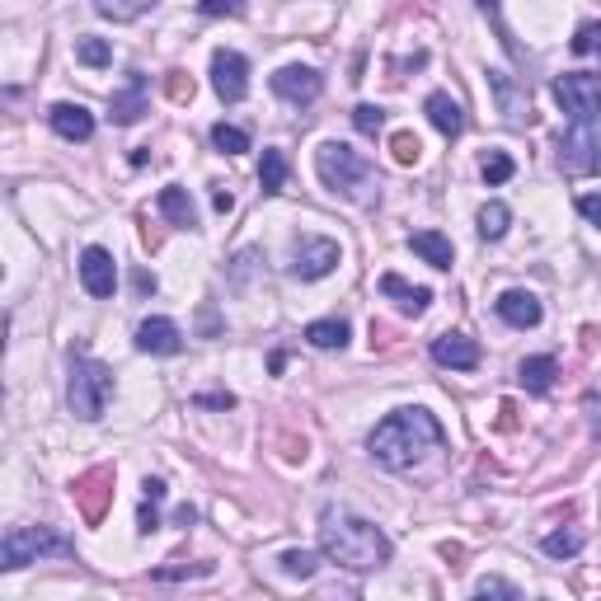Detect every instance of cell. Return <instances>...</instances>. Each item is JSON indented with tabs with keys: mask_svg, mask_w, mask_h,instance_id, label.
<instances>
[{
	"mask_svg": "<svg viewBox=\"0 0 601 601\" xmlns=\"http://www.w3.org/2000/svg\"><path fill=\"white\" fill-rule=\"evenodd\" d=\"M207 573H212V564H174V569H155L151 578L170 583V578H207Z\"/></svg>",
	"mask_w": 601,
	"mask_h": 601,
	"instance_id": "36",
	"label": "cell"
},
{
	"mask_svg": "<svg viewBox=\"0 0 601 601\" xmlns=\"http://www.w3.org/2000/svg\"><path fill=\"white\" fill-rule=\"evenodd\" d=\"M555 99L564 104L573 123H587V118H601V76H587V71H573V76L555 80Z\"/></svg>",
	"mask_w": 601,
	"mask_h": 601,
	"instance_id": "7",
	"label": "cell"
},
{
	"mask_svg": "<svg viewBox=\"0 0 601 601\" xmlns=\"http://www.w3.org/2000/svg\"><path fill=\"white\" fill-rule=\"evenodd\" d=\"M108 400H113V371L76 348V353H71V381H66V404H71V414L94 423V418H104Z\"/></svg>",
	"mask_w": 601,
	"mask_h": 601,
	"instance_id": "4",
	"label": "cell"
},
{
	"mask_svg": "<svg viewBox=\"0 0 601 601\" xmlns=\"http://www.w3.org/2000/svg\"><path fill=\"white\" fill-rule=\"evenodd\" d=\"M212 207H216V212H221V216H226V212H231V207H235V198H231V193H226V188H216V193H212Z\"/></svg>",
	"mask_w": 601,
	"mask_h": 601,
	"instance_id": "43",
	"label": "cell"
},
{
	"mask_svg": "<svg viewBox=\"0 0 601 601\" xmlns=\"http://www.w3.org/2000/svg\"><path fill=\"white\" fill-rule=\"evenodd\" d=\"M132 282H137V292H141V296H155V278H151V273H137Z\"/></svg>",
	"mask_w": 601,
	"mask_h": 601,
	"instance_id": "46",
	"label": "cell"
},
{
	"mask_svg": "<svg viewBox=\"0 0 601 601\" xmlns=\"http://www.w3.org/2000/svg\"><path fill=\"white\" fill-rule=\"evenodd\" d=\"M390 151H395V165H418L423 146H418L414 132H395V137H390Z\"/></svg>",
	"mask_w": 601,
	"mask_h": 601,
	"instance_id": "34",
	"label": "cell"
},
{
	"mask_svg": "<svg viewBox=\"0 0 601 601\" xmlns=\"http://www.w3.org/2000/svg\"><path fill=\"white\" fill-rule=\"evenodd\" d=\"M578 212H583L592 226H601V193H583V198H578Z\"/></svg>",
	"mask_w": 601,
	"mask_h": 601,
	"instance_id": "39",
	"label": "cell"
},
{
	"mask_svg": "<svg viewBox=\"0 0 601 601\" xmlns=\"http://www.w3.org/2000/svg\"><path fill=\"white\" fill-rule=\"evenodd\" d=\"M432 362L451 371H475L479 367V343L465 339V334H442L432 339Z\"/></svg>",
	"mask_w": 601,
	"mask_h": 601,
	"instance_id": "14",
	"label": "cell"
},
{
	"mask_svg": "<svg viewBox=\"0 0 601 601\" xmlns=\"http://www.w3.org/2000/svg\"><path fill=\"white\" fill-rule=\"evenodd\" d=\"M278 569L292 573V578H310V573L320 569V555L315 550H287V555H278Z\"/></svg>",
	"mask_w": 601,
	"mask_h": 601,
	"instance_id": "30",
	"label": "cell"
},
{
	"mask_svg": "<svg viewBox=\"0 0 601 601\" xmlns=\"http://www.w3.org/2000/svg\"><path fill=\"white\" fill-rule=\"evenodd\" d=\"M249 263H259V249H245V254H240V259H235V282H245Z\"/></svg>",
	"mask_w": 601,
	"mask_h": 601,
	"instance_id": "42",
	"label": "cell"
},
{
	"mask_svg": "<svg viewBox=\"0 0 601 601\" xmlns=\"http://www.w3.org/2000/svg\"><path fill=\"white\" fill-rule=\"evenodd\" d=\"M202 409H235V395H198Z\"/></svg>",
	"mask_w": 601,
	"mask_h": 601,
	"instance_id": "41",
	"label": "cell"
},
{
	"mask_svg": "<svg viewBox=\"0 0 601 601\" xmlns=\"http://www.w3.org/2000/svg\"><path fill=\"white\" fill-rule=\"evenodd\" d=\"M137 531H141V536H151V531H160V517H155L151 498H146V508H141V517H137Z\"/></svg>",
	"mask_w": 601,
	"mask_h": 601,
	"instance_id": "40",
	"label": "cell"
},
{
	"mask_svg": "<svg viewBox=\"0 0 601 601\" xmlns=\"http://www.w3.org/2000/svg\"><path fill=\"white\" fill-rule=\"evenodd\" d=\"M437 447H442V423L428 409H395L367 437L371 461L386 465V470H409V465H418Z\"/></svg>",
	"mask_w": 601,
	"mask_h": 601,
	"instance_id": "2",
	"label": "cell"
},
{
	"mask_svg": "<svg viewBox=\"0 0 601 601\" xmlns=\"http://www.w3.org/2000/svg\"><path fill=\"white\" fill-rule=\"evenodd\" d=\"M170 94H174V99H193V80L184 85V80L174 76V80H170Z\"/></svg>",
	"mask_w": 601,
	"mask_h": 601,
	"instance_id": "45",
	"label": "cell"
},
{
	"mask_svg": "<svg viewBox=\"0 0 601 601\" xmlns=\"http://www.w3.org/2000/svg\"><path fill=\"white\" fill-rule=\"evenodd\" d=\"M381 296H390V301H395L404 315H423V310L432 306V292H428V287H409L400 273H386V278H381Z\"/></svg>",
	"mask_w": 601,
	"mask_h": 601,
	"instance_id": "18",
	"label": "cell"
},
{
	"mask_svg": "<svg viewBox=\"0 0 601 601\" xmlns=\"http://www.w3.org/2000/svg\"><path fill=\"white\" fill-rule=\"evenodd\" d=\"M339 245L334 240H324V235H301L296 240V249H292V278H301V282H320V278H329L334 268H339Z\"/></svg>",
	"mask_w": 601,
	"mask_h": 601,
	"instance_id": "8",
	"label": "cell"
},
{
	"mask_svg": "<svg viewBox=\"0 0 601 601\" xmlns=\"http://www.w3.org/2000/svg\"><path fill=\"white\" fill-rule=\"evenodd\" d=\"M184 348V334L179 324L165 320V315H151V320L137 324V353H151V357H174Z\"/></svg>",
	"mask_w": 601,
	"mask_h": 601,
	"instance_id": "11",
	"label": "cell"
},
{
	"mask_svg": "<svg viewBox=\"0 0 601 601\" xmlns=\"http://www.w3.org/2000/svg\"><path fill=\"white\" fill-rule=\"evenodd\" d=\"M428 118H432V127H437V132H442V137H461L465 132V113H461V104H456V99H451V94H428Z\"/></svg>",
	"mask_w": 601,
	"mask_h": 601,
	"instance_id": "19",
	"label": "cell"
},
{
	"mask_svg": "<svg viewBox=\"0 0 601 601\" xmlns=\"http://www.w3.org/2000/svg\"><path fill=\"white\" fill-rule=\"evenodd\" d=\"M212 146L221 155H245L249 151V132L245 127H231V123H216L212 127Z\"/></svg>",
	"mask_w": 601,
	"mask_h": 601,
	"instance_id": "29",
	"label": "cell"
},
{
	"mask_svg": "<svg viewBox=\"0 0 601 601\" xmlns=\"http://www.w3.org/2000/svg\"><path fill=\"white\" fill-rule=\"evenodd\" d=\"M76 62H85V66H108L113 62V47L104 43V38H76Z\"/></svg>",
	"mask_w": 601,
	"mask_h": 601,
	"instance_id": "31",
	"label": "cell"
},
{
	"mask_svg": "<svg viewBox=\"0 0 601 601\" xmlns=\"http://www.w3.org/2000/svg\"><path fill=\"white\" fill-rule=\"evenodd\" d=\"M498 320L512 324V329H536L540 324V301L522 287H512V292L498 296Z\"/></svg>",
	"mask_w": 601,
	"mask_h": 601,
	"instance_id": "17",
	"label": "cell"
},
{
	"mask_svg": "<svg viewBox=\"0 0 601 601\" xmlns=\"http://www.w3.org/2000/svg\"><path fill=\"white\" fill-rule=\"evenodd\" d=\"M353 127L362 132V137H376V132L386 127V108L381 104H357L353 108Z\"/></svg>",
	"mask_w": 601,
	"mask_h": 601,
	"instance_id": "32",
	"label": "cell"
},
{
	"mask_svg": "<svg viewBox=\"0 0 601 601\" xmlns=\"http://www.w3.org/2000/svg\"><path fill=\"white\" fill-rule=\"evenodd\" d=\"M348 320H315L306 324V343L310 348H324V353H334V348H348Z\"/></svg>",
	"mask_w": 601,
	"mask_h": 601,
	"instance_id": "23",
	"label": "cell"
},
{
	"mask_svg": "<svg viewBox=\"0 0 601 601\" xmlns=\"http://www.w3.org/2000/svg\"><path fill=\"white\" fill-rule=\"evenodd\" d=\"M202 15H245V0H198Z\"/></svg>",
	"mask_w": 601,
	"mask_h": 601,
	"instance_id": "38",
	"label": "cell"
},
{
	"mask_svg": "<svg viewBox=\"0 0 601 601\" xmlns=\"http://www.w3.org/2000/svg\"><path fill=\"white\" fill-rule=\"evenodd\" d=\"M409 249H414L423 263H432V268H451V263H456L451 240H447V235H437V231H414V235H409Z\"/></svg>",
	"mask_w": 601,
	"mask_h": 601,
	"instance_id": "20",
	"label": "cell"
},
{
	"mask_svg": "<svg viewBox=\"0 0 601 601\" xmlns=\"http://www.w3.org/2000/svg\"><path fill=\"white\" fill-rule=\"evenodd\" d=\"M47 123L62 141H90L94 137V113L85 104H52Z\"/></svg>",
	"mask_w": 601,
	"mask_h": 601,
	"instance_id": "15",
	"label": "cell"
},
{
	"mask_svg": "<svg viewBox=\"0 0 601 601\" xmlns=\"http://www.w3.org/2000/svg\"><path fill=\"white\" fill-rule=\"evenodd\" d=\"M141 113H146V76L132 71V76H127V90H118L113 99H108V118H113L118 127H132Z\"/></svg>",
	"mask_w": 601,
	"mask_h": 601,
	"instance_id": "16",
	"label": "cell"
},
{
	"mask_svg": "<svg viewBox=\"0 0 601 601\" xmlns=\"http://www.w3.org/2000/svg\"><path fill=\"white\" fill-rule=\"evenodd\" d=\"M71 555H76V545L52 526H10L5 540H0V569L5 573L29 569L38 559H71Z\"/></svg>",
	"mask_w": 601,
	"mask_h": 601,
	"instance_id": "3",
	"label": "cell"
},
{
	"mask_svg": "<svg viewBox=\"0 0 601 601\" xmlns=\"http://www.w3.org/2000/svg\"><path fill=\"white\" fill-rule=\"evenodd\" d=\"M315 174H320V184L329 193H343V198L353 202H367V184H371V165L353 146H343V141H324L320 151H315Z\"/></svg>",
	"mask_w": 601,
	"mask_h": 601,
	"instance_id": "5",
	"label": "cell"
},
{
	"mask_svg": "<svg viewBox=\"0 0 601 601\" xmlns=\"http://www.w3.org/2000/svg\"><path fill=\"white\" fill-rule=\"evenodd\" d=\"M324 90V76L315 66H282L278 76H273V94L287 99V104H315Z\"/></svg>",
	"mask_w": 601,
	"mask_h": 601,
	"instance_id": "10",
	"label": "cell"
},
{
	"mask_svg": "<svg viewBox=\"0 0 601 601\" xmlns=\"http://www.w3.org/2000/svg\"><path fill=\"white\" fill-rule=\"evenodd\" d=\"M151 5H160V0H94V10L104 19H113V24H132V19H141Z\"/></svg>",
	"mask_w": 601,
	"mask_h": 601,
	"instance_id": "25",
	"label": "cell"
},
{
	"mask_svg": "<svg viewBox=\"0 0 601 601\" xmlns=\"http://www.w3.org/2000/svg\"><path fill=\"white\" fill-rule=\"evenodd\" d=\"M320 555L348 573H371L390 559V536L367 517L329 503L320 512Z\"/></svg>",
	"mask_w": 601,
	"mask_h": 601,
	"instance_id": "1",
	"label": "cell"
},
{
	"mask_svg": "<svg viewBox=\"0 0 601 601\" xmlns=\"http://www.w3.org/2000/svg\"><path fill=\"white\" fill-rule=\"evenodd\" d=\"M555 376H559V362L550 353H540V357H526L522 367H517V381H522L531 395H545V390L555 386Z\"/></svg>",
	"mask_w": 601,
	"mask_h": 601,
	"instance_id": "21",
	"label": "cell"
},
{
	"mask_svg": "<svg viewBox=\"0 0 601 601\" xmlns=\"http://www.w3.org/2000/svg\"><path fill=\"white\" fill-rule=\"evenodd\" d=\"M141 489H146V498H151V503H160V498H165V479H146Z\"/></svg>",
	"mask_w": 601,
	"mask_h": 601,
	"instance_id": "44",
	"label": "cell"
},
{
	"mask_svg": "<svg viewBox=\"0 0 601 601\" xmlns=\"http://www.w3.org/2000/svg\"><path fill=\"white\" fill-rule=\"evenodd\" d=\"M489 90H494L498 113L508 118V127H526V123H531V99H526V90L512 85L508 71H489Z\"/></svg>",
	"mask_w": 601,
	"mask_h": 601,
	"instance_id": "13",
	"label": "cell"
},
{
	"mask_svg": "<svg viewBox=\"0 0 601 601\" xmlns=\"http://www.w3.org/2000/svg\"><path fill=\"white\" fill-rule=\"evenodd\" d=\"M160 212L170 216V226H184V231L198 226V207H193V198H188V188H179V184L160 188Z\"/></svg>",
	"mask_w": 601,
	"mask_h": 601,
	"instance_id": "22",
	"label": "cell"
},
{
	"mask_svg": "<svg viewBox=\"0 0 601 601\" xmlns=\"http://www.w3.org/2000/svg\"><path fill=\"white\" fill-rule=\"evenodd\" d=\"M479 10H484V15H498V0H475Z\"/></svg>",
	"mask_w": 601,
	"mask_h": 601,
	"instance_id": "47",
	"label": "cell"
},
{
	"mask_svg": "<svg viewBox=\"0 0 601 601\" xmlns=\"http://www.w3.org/2000/svg\"><path fill=\"white\" fill-rule=\"evenodd\" d=\"M559 165L569 174H587V170H601V118H587L559 137Z\"/></svg>",
	"mask_w": 601,
	"mask_h": 601,
	"instance_id": "6",
	"label": "cell"
},
{
	"mask_svg": "<svg viewBox=\"0 0 601 601\" xmlns=\"http://www.w3.org/2000/svg\"><path fill=\"white\" fill-rule=\"evenodd\" d=\"M475 592H479V597H517V587L503 583V578H479Z\"/></svg>",
	"mask_w": 601,
	"mask_h": 601,
	"instance_id": "37",
	"label": "cell"
},
{
	"mask_svg": "<svg viewBox=\"0 0 601 601\" xmlns=\"http://www.w3.org/2000/svg\"><path fill=\"white\" fill-rule=\"evenodd\" d=\"M573 52L578 57H601V24H583V29L573 33Z\"/></svg>",
	"mask_w": 601,
	"mask_h": 601,
	"instance_id": "35",
	"label": "cell"
},
{
	"mask_svg": "<svg viewBox=\"0 0 601 601\" xmlns=\"http://www.w3.org/2000/svg\"><path fill=\"white\" fill-rule=\"evenodd\" d=\"M80 282H85V292L90 296H113V287H118V268H113V254L99 245H90L85 254H80Z\"/></svg>",
	"mask_w": 601,
	"mask_h": 601,
	"instance_id": "12",
	"label": "cell"
},
{
	"mask_svg": "<svg viewBox=\"0 0 601 601\" xmlns=\"http://www.w3.org/2000/svg\"><path fill=\"white\" fill-rule=\"evenodd\" d=\"M508 226H512V212L503 202H484V207H479V235H484V240H503Z\"/></svg>",
	"mask_w": 601,
	"mask_h": 601,
	"instance_id": "27",
	"label": "cell"
},
{
	"mask_svg": "<svg viewBox=\"0 0 601 601\" xmlns=\"http://www.w3.org/2000/svg\"><path fill=\"white\" fill-rule=\"evenodd\" d=\"M583 545H587L583 531H550V536L540 540V550H545L550 559H573V555H583Z\"/></svg>",
	"mask_w": 601,
	"mask_h": 601,
	"instance_id": "26",
	"label": "cell"
},
{
	"mask_svg": "<svg viewBox=\"0 0 601 601\" xmlns=\"http://www.w3.org/2000/svg\"><path fill=\"white\" fill-rule=\"evenodd\" d=\"M104 479H113V470H94V475H85V479L76 484V489H71V494H76V503L85 508V517H90V522H99V517H104V503H99V484H104Z\"/></svg>",
	"mask_w": 601,
	"mask_h": 601,
	"instance_id": "24",
	"label": "cell"
},
{
	"mask_svg": "<svg viewBox=\"0 0 601 601\" xmlns=\"http://www.w3.org/2000/svg\"><path fill=\"white\" fill-rule=\"evenodd\" d=\"M259 184L263 193H282V184H287V155L282 151H263V165H259Z\"/></svg>",
	"mask_w": 601,
	"mask_h": 601,
	"instance_id": "28",
	"label": "cell"
},
{
	"mask_svg": "<svg viewBox=\"0 0 601 601\" xmlns=\"http://www.w3.org/2000/svg\"><path fill=\"white\" fill-rule=\"evenodd\" d=\"M512 174H517V165H512V155L508 151H494L489 160H484V184H508Z\"/></svg>",
	"mask_w": 601,
	"mask_h": 601,
	"instance_id": "33",
	"label": "cell"
},
{
	"mask_svg": "<svg viewBox=\"0 0 601 601\" xmlns=\"http://www.w3.org/2000/svg\"><path fill=\"white\" fill-rule=\"evenodd\" d=\"M212 90L221 94V104H240L249 94V62L231 47H221L212 57Z\"/></svg>",
	"mask_w": 601,
	"mask_h": 601,
	"instance_id": "9",
	"label": "cell"
}]
</instances>
